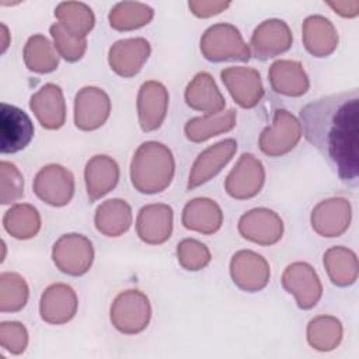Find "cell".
Returning <instances> with one entry per match:
<instances>
[{
	"mask_svg": "<svg viewBox=\"0 0 359 359\" xmlns=\"http://www.w3.org/2000/svg\"><path fill=\"white\" fill-rule=\"evenodd\" d=\"M302 133L316 147L339 180L356 188L359 177V93L358 88L317 98L300 112Z\"/></svg>",
	"mask_w": 359,
	"mask_h": 359,
	"instance_id": "cell-1",
	"label": "cell"
},
{
	"mask_svg": "<svg viewBox=\"0 0 359 359\" xmlns=\"http://www.w3.org/2000/svg\"><path fill=\"white\" fill-rule=\"evenodd\" d=\"M175 160L171 150L154 140L142 143L130 161V181L136 191L146 195L163 192L171 184Z\"/></svg>",
	"mask_w": 359,
	"mask_h": 359,
	"instance_id": "cell-2",
	"label": "cell"
},
{
	"mask_svg": "<svg viewBox=\"0 0 359 359\" xmlns=\"http://www.w3.org/2000/svg\"><path fill=\"white\" fill-rule=\"evenodd\" d=\"M201 52L209 62H248L251 57V50L238 28L229 22L213 24L203 32L201 36Z\"/></svg>",
	"mask_w": 359,
	"mask_h": 359,
	"instance_id": "cell-3",
	"label": "cell"
},
{
	"mask_svg": "<svg viewBox=\"0 0 359 359\" xmlns=\"http://www.w3.org/2000/svg\"><path fill=\"white\" fill-rule=\"evenodd\" d=\"M112 325L122 334L135 335L146 330L151 318V304L149 297L137 290L121 292L109 309Z\"/></svg>",
	"mask_w": 359,
	"mask_h": 359,
	"instance_id": "cell-4",
	"label": "cell"
},
{
	"mask_svg": "<svg viewBox=\"0 0 359 359\" xmlns=\"http://www.w3.org/2000/svg\"><path fill=\"white\" fill-rule=\"evenodd\" d=\"M299 119L287 109H276L272 123L266 126L258 139L259 150L269 157H280L292 151L302 139Z\"/></svg>",
	"mask_w": 359,
	"mask_h": 359,
	"instance_id": "cell-5",
	"label": "cell"
},
{
	"mask_svg": "<svg viewBox=\"0 0 359 359\" xmlns=\"http://www.w3.org/2000/svg\"><path fill=\"white\" fill-rule=\"evenodd\" d=\"M52 259L60 272L70 276H81L93 265V243L83 234H63L52 247Z\"/></svg>",
	"mask_w": 359,
	"mask_h": 359,
	"instance_id": "cell-6",
	"label": "cell"
},
{
	"mask_svg": "<svg viewBox=\"0 0 359 359\" xmlns=\"http://www.w3.org/2000/svg\"><path fill=\"white\" fill-rule=\"evenodd\" d=\"M32 188L42 202L60 208L67 205L74 195V177L60 164H48L36 172Z\"/></svg>",
	"mask_w": 359,
	"mask_h": 359,
	"instance_id": "cell-7",
	"label": "cell"
},
{
	"mask_svg": "<svg viewBox=\"0 0 359 359\" xmlns=\"http://www.w3.org/2000/svg\"><path fill=\"white\" fill-rule=\"evenodd\" d=\"M283 289L294 296L296 304L302 310L313 309L323 296L321 280L314 268L307 262H293L282 273Z\"/></svg>",
	"mask_w": 359,
	"mask_h": 359,
	"instance_id": "cell-8",
	"label": "cell"
},
{
	"mask_svg": "<svg viewBox=\"0 0 359 359\" xmlns=\"http://www.w3.org/2000/svg\"><path fill=\"white\" fill-rule=\"evenodd\" d=\"M265 182V168L259 158L244 153L224 180L226 192L237 199H251L259 194Z\"/></svg>",
	"mask_w": 359,
	"mask_h": 359,
	"instance_id": "cell-9",
	"label": "cell"
},
{
	"mask_svg": "<svg viewBox=\"0 0 359 359\" xmlns=\"http://www.w3.org/2000/svg\"><path fill=\"white\" fill-rule=\"evenodd\" d=\"M230 276L238 289L255 293L266 287L271 278V266L261 254L251 250H240L231 257Z\"/></svg>",
	"mask_w": 359,
	"mask_h": 359,
	"instance_id": "cell-10",
	"label": "cell"
},
{
	"mask_svg": "<svg viewBox=\"0 0 359 359\" xmlns=\"http://www.w3.org/2000/svg\"><path fill=\"white\" fill-rule=\"evenodd\" d=\"M34 137L31 118L18 107L1 102L0 105V150L13 154L24 150Z\"/></svg>",
	"mask_w": 359,
	"mask_h": 359,
	"instance_id": "cell-11",
	"label": "cell"
},
{
	"mask_svg": "<svg viewBox=\"0 0 359 359\" xmlns=\"http://www.w3.org/2000/svg\"><path fill=\"white\" fill-rule=\"evenodd\" d=\"M111 100L102 88L87 86L79 90L74 98V125L77 129L95 130L108 121Z\"/></svg>",
	"mask_w": 359,
	"mask_h": 359,
	"instance_id": "cell-12",
	"label": "cell"
},
{
	"mask_svg": "<svg viewBox=\"0 0 359 359\" xmlns=\"http://www.w3.org/2000/svg\"><path fill=\"white\" fill-rule=\"evenodd\" d=\"M283 220L268 208H254L238 220V233L259 245H273L283 236Z\"/></svg>",
	"mask_w": 359,
	"mask_h": 359,
	"instance_id": "cell-13",
	"label": "cell"
},
{
	"mask_svg": "<svg viewBox=\"0 0 359 359\" xmlns=\"http://www.w3.org/2000/svg\"><path fill=\"white\" fill-rule=\"evenodd\" d=\"M220 77L233 100L241 108H254L264 97L261 74L252 67L230 66L220 72Z\"/></svg>",
	"mask_w": 359,
	"mask_h": 359,
	"instance_id": "cell-14",
	"label": "cell"
},
{
	"mask_svg": "<svg viewBox=\"0 0 359 359\" xmlns=\"http://www.w3.org/2000/svg\"><path fill=\"white\" fill-rule=\"evenodd\" d=\"M293 35L283 20L269 18L262 21L252 32L251 53L259 60H268L290 49Z\"/></svg>",
	"mask_w": 359,
	"mask_h": 359,
	"instance_id": "cell-15",
	"label": "cell"
},
{
	"mask_svg": "<svg viewBox=\"0 0 359 359\" xmlns=\"http://www.w3.org/2000/svg\"><path fill=\"white\" fill-rule=\"evenodd\" d=\"M170 95L165 86L156 80L144 81L137 93V118L139 125L143 132L157 130L165 116L168 109Z\"/></svg>",
	"mask_w": 359,
	"mask_h": 359,
	"instance_id": "cell-16",
	"label": "cell"
},
{
	"mask_svg": "<svg viewBox=\"0 0 359 359\" xmlns=\"http://www.w3.org/2000/svg\"><path fill=\"white\" fill-rule=\"evenodd\" d=\"M352 219V208L345 198H330L318 202L311 210L310 223L313 230L321 237L342 236Z\"/></svg>",
	"mask_w": 359,
	"mask_h": 359,
	"instance_id": "cell-17",
	"label": "cell"
},
{
	"mask_svg": "<svg viewBox=\"0 0 359 359\" xmlns=\"http://www.w3.org/2000/svg\"><path fill=\"white\" fill-rule=\"evenodd\" d=\"M236 151L237 142L231 137L217 142L201 151L191 167L187 185L188 189L198 188L216 177L222 168L233 158Z\"/></svg>",
	"mask_w": 359,
	"mask_h": 359,
	"instance_id": "cell-18",
	"label": "cell"
},
{
	"mask_svg": "<svg viewBox=\"0 0 359 359\" xmlns=\"http://www.w3.org/2000/svg\"><path fill=\"white\" fill-rule=\"evenodd\" d=\"M150 52L151 46L149 41L142 36L121 39L109 48L108 63L118 76L125 79L133 77L142 70Z\"/></svg>",
	"mask_w": 359,
	"mask_h": 359,
	"instance_id": "cell-19",
	"label": "cell"
},
{
	"mask_svg": "<svg viewBox=\"0 0 359 359\" xmlns=\"http://www.w3.org/2000/svg\"><path fill=\"white\" fill-rule=\"evenodd\" d=\"M79 299L74 289L66 283L48 286L39 300L41 318L52 325L69 323L77 313Z\"/></svg>",
	"mask_w": 359,
	"mask_h": 359,
	"instance_id": "cell-20",
	"label": "cell"
},
{
	"mask_svg": "<svg viewBox=\"0 0 359 359\" xmlns=\"http://www.w3.org/2000/svg\"><path fill=\"white\" fill-rule=\"evenodd\" d=\"M174 212L165 203H150L143 206L136 217V233L139 238L150 245L165 243L172 233Z\"/></svg>",
	"mask_w": 359,
	"mask_h": 359,
	"instance_id": "cell-21",
	"label": "cell"
},
{
	"mask_svg": "<svg viewBox=\"0 0 359 359\" xmlns=\"http://www.w3.org/2000/svg\"><path fill=\"white\" fill-rule=\"evenodd\" d=\"M29 108L42 128L57 130L66 121V102L57 84L46 83L29 100Z\"/></svg>",
	"mask_w": 359,
	"mask_h": 359,
	"instance_id": "cell-22",
	"label": "cell"
},
{
	"mask_svg": "<svg viewBox=\"0 0 359 359\" xmlns=\"http://www.w3.org/2000/svg\"><path fill=\"white\" fill-rule=\"evenodd\" d=\"M185 102L189 108L202 112L203 115H215L224 109L226 100L216 86V81L208 72H199L188 83Z\"/></svg>",
	"mask_w": 359,
	"mask_h": 359,
	"instance_id": "cell-23",
	"label": "cell"
},
{
	"mask_svg": "<svg viewBox=\"0 0 359 359\" xmlns=\"http://www.w3.org/2000/svg\"><path fill=\"white\" fill-rule=\"evenodd\" d=\"M84 181L90 202H95L116 187L119 181V165L112 157L97 154L86 164Z\"/></svg>",
	"mask_w": 359,
	"mask_h": 359,
	"instance_id": "cell-24",
	"label": "cell"
},
{
	"mask_svg": "<svg viewBox=\"0 0 359 359\" xmlns=\"http://www.w3.org/2000/svg\"><path fill=\"white\" fill-rule=\"evenodd\" d=\"M268 77L272 90L286 97H302L310 87L309 76L297 60L279 59L273 62L269 67Z\"/></svg>",
	"mask_w": 359,
	"mask_h": 359,
	"instance_id": "cell-25",
	"label": "cell"
},
{
	"mask_svg": "<svg viewBox=\"0 0 359 359\" xmlns=\"http://www.w3.org/2000/svg\"><path fill=\"white\" fill-rule=\"evenodd\" d=\"M182 226L202 234H213L223 224V212L216 201L195 198L185 203L181 216Z\"/></svg>",
	"mask_w": 359,
	"mask_h": 359,
	"instance_id": "cell-26",
	"label": "cell"
},
{
	"mask_svg": "<svg viewBox=\"0 0 359 359\" xmlns=\"http://www.w3.org/2000/svg\"><path fill=\"white\" fill-rule=\"evenodd\" d=\"M302 32L306 50L316 57L330 56L338 46V31L323 15H309L303 21Z\"/></svg>",
	"mask_w": 359,
	"mask_h": 359,
	"instance_id": "cell-27",
	"label": "cell"
},
{
	"mask_svg": "<svg viewBox=\"0 0 359 359\" xmlns=\"http://www.w3.org/2000/svg\"><path fill=\"white\" fill-rule=\"evenodd\" d=\"M132 208L119 198L102 202L94 215L95 229L107 237H119L126 233L132 224Z\"/></svg>",
	"mask_w": 359,
	"mask_h": 359,
	"instance_id": "cell-28",
	"label": "cell"
},
{
	"mask_svg": "<svg viewBox=\"0 0 359 359\" xmlns=\"http://www.w3.org/2000/svg\"><path fill=\"white\" fill-rule=\"evenodd\" d=\"M324 268L330 280L339 287L351 286L358 279V257L356 254L344 247L335 245L324 252Z\"/></svg>",
	"mask_w": 359,
	"mask_h": 359,
	"instance_id": "cell-29",
	"label": "cell"
},
{
	"mask_svg": "<svg viewBox=\"0 0 359 359\" xmlns=\"http://www.w3.org/2000/svg\"><path fill=\"white\" fill-rule=\"evenodd\" d=\"M237 114L234 109L222 111L215 115H203L191 118L185 126L184 133L188 140L202 143L213 136L230 132L236 126Z\"/></svg>",
	"mask_w": 359,
	"mask_h": 359,
	"instance_id": "cell-30",
	"label": "cell"
},
{
	"mask_svg": "<svg viewBox=\"0 0 359 359\" xmlns=\"http://www.w3.org/2000/svg\"><path fill=\"white\" fill-rule=\"evenodd\" d=\"M55 17L63 29L77 39H87L95 24L93 10L80 1H62L55 8Z\"/></svg>",
	"mask_w": 359,
	"mask_h": 359,
	"instance_id": "cell-31",
	"label": "cell"
},
{
	"mask_svg": "<svg viewBox=\"0 0 359 359\" xmlns=\"http://www.w3.org/2000/svg\"><path fill=\"white\" fill-rule=\"evenodd\" d=\"M4 230L17 240H29L41 230V215L29 203H17L3 216Z\"/></svg>",
	"mask_w": 359,
	"mask_h": 359,
	"instance_id": "cell-32",
	"label": "cell"
},
{
	"mask_svg": "<svg viewBox=\"0 0 359 359\" xmlns=\"http://www.w3.org/2000/svg\"><path fill=\"white\" fill-rule=\"evenodd\" d=\"M307 342L320 352H330L335 349L344 335L342 323L334 316H318L307 324Z\"/></svg>",
	"mask_w": 359,
	"mask_h": 359,
	"instance_id": "cell-33",
	"label": "cell"
},
{
	"mask_svg": "<svg viewBox=\"0 0 359 359\" xmlns=\"http://www.w3.org/2000/svg\"><path fill=\"white\" fill-rule=\"evenodd\" d=\"M24 63L31 72L50 73L59 66V53L46 36L35 34L24 46Z\"/></svg>",
	"mask_w": 359,
	"mask_h": 359,
	"instance_id": "cell-34",
	"label": "cell"
},
{
	"mask_svg": "<svg viewBox=\"0 0 359 359\" xmlns=\"http://www.w3.org/2000/svg\"><path fill=\"white\" fill-rule=\"evenodd\" d=\"M153 17V8L144 3L121 1L111 8L108 21L111 28L116 31H133L147 25Z\"/></svg>",
	"mask_w": 359,
	"mask_h": 359,
	"instance_id": "cell-35",
	"label": "cell"
},
{
	"mask_svg": "<svg viewBox=\"0 0 359 359\" xmlns=\"http://www.w3.org/2000/svg\"><path fill=\"white\" fill-rule=\"evenodd\" d=\"M29 289L25 279L17 272H3L0 275V311L17 313L28 302Z\"/></svg>",
	"mask_w": 359,
	"mask_h": 359,
	"instance_id": "cell-36",
	"label": "cell"
},
{
	"mask_svg": "<svg viewBox=\"0 0 359 359\" xmlns=\"http://www.w3.org/2000/svg\"><path fill=\"white\" fill-rule=\"evenodd\" d=\"M177 258L184 269L201 271L209 265L212 255L203 243L195 238H184L177 245Z\"/></svg>",
	"mask_w": 359,
	"mask_h": 359,
	"instance_id": "cell-37",
	"label": "cell"
},
{
	"mask_svg": "<svg viewBox=\"0 0 359 359\" xmlns=\"http://www.w3.org/2000/svg\"><path fill=\"white\" fill-rule=\"evenodd\" d=\"M24 195V177L15 164L0 161V202L8 205Z\"/></svg>",
	"mask_w": 359,
	"mask_h": 359,
	"instance_id": "cell-38",
	"label": "cell"
},
{
	"mask_svg": "<svg viewBox=\"0 0 359 359\" xmlns=\"http://www.w3.org/2000/svg\"><path fill=\"white\" fill-rule=\"evenodd\" d=\"M50 36L53 39L55 49L59 56H62L67 62L80 60L87 50V39H77L67 34L59 22H55L49 28Z\"/></svg>",
	"mask_w": 359,
	"mask_h": 359,
	"instance_id": "cell-39",
	"label": "cell"
},
{
	"mask_svg": "<svg viewBox=\"0 0 359 359\" xmlns=\"http://www.w3.org/2000/svg\"><path fill=\"white\" fill-rule=\"evenodd\" d=\"M0 345L13 355H20L27 349L28 331L18 321H3L0 324Z\"/></svg>",
	"mask_w": 359,
	"mask_h": 359,
	"instance_id": "cell-40",
	"label": "cell"
},
{
	"mask_svg": "<svg viewBox=\"0 0 359 359\" xmlns=\"http://www.w3.org/2000/svg\"><path fill=\"white\" fill-rule=\"evenodd\" d=\"M191 13L199 18H208L220 14L230 7L229 1H213V0H191L188 1Z\"/></svg>",
	"mask_w": 359,
	"mask_h": 359,
	"instance_id": "cell-41",
	"label": "cell"
},
{
	"mask_svg": "<svg viewBox=\"0 0 359 359\" xmlns=\"http://www.w3.org/2000/svg\"><path fill=\"white\" fill-rule=\"evenodd\" d=\"M327 4L341 17L352 18L359 14V1L358 0H345V1H327Z\"/></svg>",
	"mask_w": 359,
	"mask_h": 359,
	"instance_id": "cell-42",
	"label": "cell"
},
{
	"mask_svg": "<svg viewBox=\"0 0 359 359\" xmlns=\"http://www.w3.org/2000/svg\"><path fill=\"white\" fill-rule=\"evenodd\" d=\"M1 35H3V43H1V53H4L8 48V28L6 24H1Z\"/></svg>",
	"mask_w": 359,
	"mask_h": 359,
	"instance_id": "cell-43",
	"label": "cell"
}]
</instances>
